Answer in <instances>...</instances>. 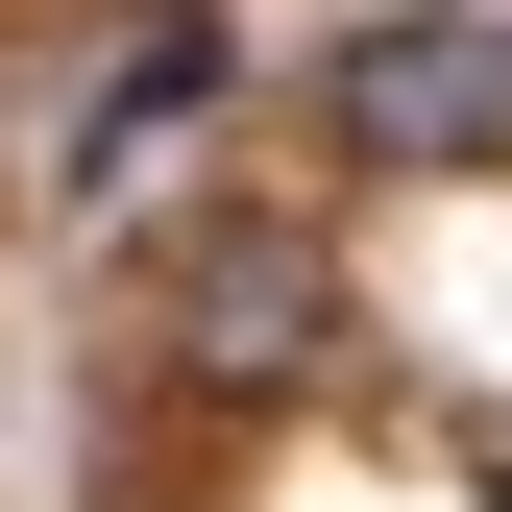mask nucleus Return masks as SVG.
Returning a JSON list of instances; mask_svg holds the SVG:
<instances>
[{"label": "nucleus", "instance_id": "obj_1", "mask_svg": "<svg viewBox=\"0 0 512 512\" xmlns=\"http://www.w3.org/2000/svg\"><path fill=\"white\" fill-rule=\"evenodd\" d=\"M317 122H342L366 171H464V147H512V25L391 0V25H342V49H317Z\"/></svg>", "mask_w": 512, "mask_h": 512}, {"label": "nucleus", "instance_id": "obj_2", "mask_svg": "<svg viewBox=\"0 0 512 512\" xmlns=\"http://www.w3.org/2000/svg\"><path fill=\"white\" fill-rule=\"evenodd\" d=\"M317 317H342V293H317V244H293V220H196V244H171V342H196L220 391L317 366Z\"/></svg>", "mask_w": 512, "mask_h": 512}]
</instances>
